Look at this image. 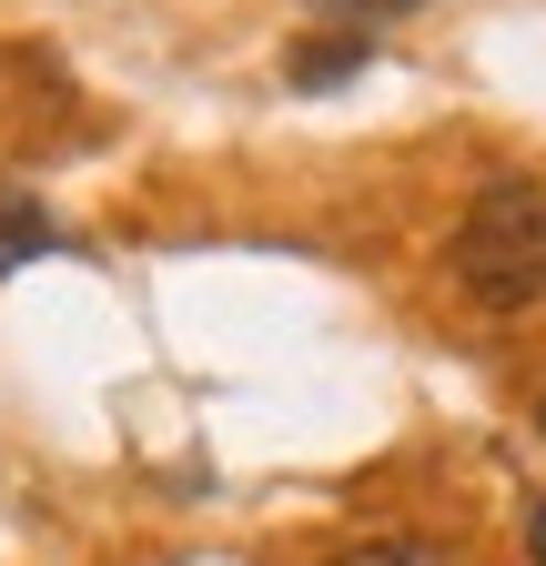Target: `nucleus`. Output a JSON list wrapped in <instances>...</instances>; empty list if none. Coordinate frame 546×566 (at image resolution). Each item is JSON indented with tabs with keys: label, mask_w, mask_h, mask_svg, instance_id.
<instances>
[{
	"label": "nucleus",
	"mask_w": 546,
	"mask_h": 566,
	"mask_svg": "<svg viewBox=\"0 0 546 566\" xmlns=\"http://www.w3.org/2000/svg\"><path fill=\"white\" fill-rule=\"evenodd\" d=\"M455 283L486 314H526L546 294V172H496L455 223Z\"/></svg>",
	"instance_id": "obj_1"
},
{
	"label": "nucleus",
	"mask_w": 546,
	"mask_h": 566,
	"mask_svg": "<svg viewBox=\"0 0 546 566\" xmlns=\"http://www.w3.org/2000/svg\"><path fill=\"white\" fill-rule=\"evenodd\" d=\"M365 61H375V31H334V21H324V31H304V41L284 51V82H294V92H345Z\"/></svg>",
	"instance_id": "obj_2"
},
{
	"label": "nucleus",
	"mask_w": 546,
	"mask_h": 566,
	"mask_svg": "<svg viewBox=\"0 0 546 566\" xmlns=\"http://www.w3.org/2000/svg\"><path fill=\"white\" fill-rule=\"evenodd\" d=\"M41 253H61V223H51L31 192H0V273H21Z\"/></svg>",
	"instance_id": "obj_3"
},
{
	"label": "nucleus",
	"mask_w": 546,
	"mask_h": 566,
	"mask_svg": "<svg viewBox=\"0 0 546 566\" xmlns=\"http://www.w3.org/2000/svg\"><path fill=\"white\" fill-rule=\"evenodd\" d=\"M334 566H455L445 546H426V536H385V546H345Z\"/></svg>",
	"instance_id": "obj_4"
},
{
	"label": "nucleus",
	"mask_w": 546,
	"mask_h": 566,
	"mask_svg": "<svg viewBox=\"0 0 546 566\" xmlns=\"http://www.w3.org/2000/svg\"><path fill=\"white\" fill-rule=\"evenodd\" d=\"M304 11H324L334 31H375V21H405V11H426V0H304Z\"/></svg>",
	"instance_id": "obj_5"
},
{
	"label": "nucleus",
	"mask_w": 546,
	"mask_h": 566,
	"mask_svg": "<svg viewBox=\"0 0 546 566\" xmlns=\"http://www.w3.org/2000/svg\"><path fill=\"white\" fill-rule=\"evenodd\" d=\"M526 556L546 566V495H536V516H526Z\"/></svg>",
	"instance_id": "obj_6"
},
{
	"label": "nucleus",
	"mask_w": 546,
	"mask_h": 566,
	"mask_svg": "<svg viewBox=\"0 0 546 566\" xmlns=\"http://www.w3.org/2000/svg\"><path fill=\"white\" fill-rule=\"evenodd\" d=\"M536 424H546V405H536Z\"/></svg>",
	"instance_id": "obj_7"
}]
</instances>
